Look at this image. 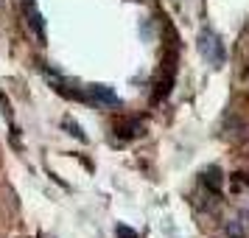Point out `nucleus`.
Masks as SVG:
<instances>
[{
    "mask_svg": "<svg viewBox=\"0 0 249 238\" xmlns=\"http://www.w3.org/2000/svg\"><path fill=\"white\" fill-rule=\"evenodd\" d=\"M202 54L210 59L213 65H221V62H224V45L218 42L215 34H202Z\"/></svg>",
    "mask_w": 249,
    "mask_h": 238,
    "instance_id": "f257e3e1",
    "label": "nucleus"
}]
</instances>
